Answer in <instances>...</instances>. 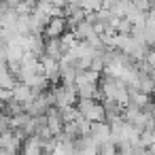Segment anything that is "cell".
I'll return each instance as SVG.
<instances>
[{
  "mask_svg": "<svg viewBox=\"0 0 155 155\" xmlns=\"http://www.w3.org/2000/svg\"><path fill=\"white\" fill-rule=\"evenodd\" d=\"M17 11L9 7H0V28H13L17 21Z\"/></svg>",
  "mask_w": 155,
  "mask_h": 155,
  "instance_id": "7",
  "label": "cell"
},
{
  "mask_svg": "<svg viewBox=\"0 0 155 155\" xmlns=\"http://www.w3.org/2000/svg\"><path fill=\"white\" fill-rule=\"evenodd\" d=\"M100 104H102V110H104V121H115V119H119L121 117V108H123V104H119L117 100H110V98H102L100 100Z\"/></svg>",
  "mask_w": 155,
  "mask_h": 155,
  "instance_id": "3",
  "label": "cell"
},
{
  "mask_svg": "<svg viewBox=\"0 0 155 155\" xmlns=\"http://www.w3.org/2000/svg\"><path fill=\"white\" fill-rule=\"evenodd\" d=\"M11 96L17 100V102H21V104H26L28 100H32L34 98V91L26 85V83H21V81H17L15 85H13V89H11Z\"/></svg>",
  "mask_w": 155,
  "mask_h": 155,
  "instance_id": "6",
  "label": "cell"
},
{
  "mask_svg": "<svg viewBox=\"0 0 155 155\" xmlns=\"http://www.w3.org/2000/svg\"><path fill=\"white\" fill-rule=\"evenodd\" d=\"M74 108H77V113H79L83 119H87V121H104L102 104H100L96 98H77Z\"/></svg>",
  "mask_w": 155,
  "mask_h": 155,
  "instance_id": "1",
  "label": "cell"
},
{
  "mask_svg": "<svg viewBox=\"0 0 155 155\" xmlns=\"http://www.w3.org/2000/svg\"><path fill=\"white\" fill-rule=\"evenodd\" d=\"M17 83V79L9 72V70H5V72H0V87H5V89H13V85Z\"/></svg>",
  "mask_w": 155,
  "mask_h": 155,
  "instance_id": "8",
  "label": "cell"
},
{
  "mask_svg": "<svg viewBox=\"0 0 155 155\" xmlns=\"http://www.w3.org/2000/svg\"><path fill=\"white\" fill-rule=\"evenodd\" d=\"M98 153H102V155H113V153H117V144L108 138V140H104V142L98 144Z\"/></svg>",
  "mask_w": 155,
  "mask_h": 155,
  "instance_id": "9",
  "label": "cell"
},
{
  "mask_svg": "<svg viewBox=\"0 0 155 155\" xmlns=\"http://www.w3.org/2000/svg\"><path fill=\"white\" fill-rule=\"evenodd\" d=\"M66 30H68L66 28V17L64 15H53V17L47 19V24L43 28V36L45 38H49V36H62Z\"/></svg>",
  "mask_w": 155,
  "mask_h": 155,
  "instance_id": "2",
  "label": "cell"
},
{
  "mask_svg": "<svg viewBox=\"0 0 155 155\" xmlns=\"http://www.w3.org/2000/svg\"><path fill=\"white\" fill-rule=\"evenodd\" d=\"M62 53H64V47H62L60 36H49V38H45V49H43L41 55H47V58H51V60H60Z\"/></svg>",
  "mask_w": 155,
  "mask_h": 155,
  "instance_id": "5",
  "label": "cell"
},
{
  "mask_svg": "<svg viewBox=\"0 0 155 155\" xmlns=\"http://www.w3.org/2000/svg\"><path fill=\"white\" fill-rule=\"evenodd\" d=\"M89 68L96 70V72H102V70H104V62H102V58H100V55H94L91 62H89Z\"/></svg>",
  "mask_w": 155,
  "mask_h": 155,
  "instance_id": "10",
  "label": "cell"
},
{
  "mask_svg": "<svg viewBox=\"0 0 155 155\" xmlns=\"http://www.w3.org/2000/svg\"><path fill=\"white\" fill-rule=\"evenodd\" d=\"M108 134H110L108 121H91V123H89V136L96 140V144L108 140Z\"/></svg>",
  "mask_w": 155,
  "mask_h": 155,
  "instance_id": "4",
  "label": "cell"
}]
</instances>
